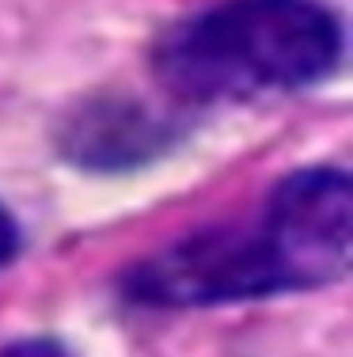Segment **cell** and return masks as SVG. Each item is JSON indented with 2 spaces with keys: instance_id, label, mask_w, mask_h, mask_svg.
I'll use <instances>...</instances> for the list:
<instances>
[{
  "instance_id": "obj_1",
  "label": "cell",
  "mask_w": 353,
  "mask_h": 357,
  "mask_svg": "<svg viewBox=\"0 0 353 357\" xmlns=\"http://www.w3.org/2000/svg\"><path fill=\"white\" fill-rule=\"evenodd\" d=\"M353 262V186L338 167H308L270 190L262 209L205 228L130 266L125 296L148 308H205L319 289Z\"/></svg>"
},
{
  "instance_id": "obj_2",
  "label": "cell",
  "mask_w": 353,
  "mask_h": 357,
  "mask_svg": "<svg viewBox=\"0 0 353 357\" xmlns=\"http://www.w3.org/2000/svg\"><path fill=\"white\" fill-rule=\"evenodd\" d=\"M338 54L342 27L315 0H224L167 31L152 73L175 103L209 107L315 84Z\"/></svg>"
},
{
  "instance_id": "obj_3",
  "label": "cell",
  "mask_w": 353,
  "mask_h": 357,
  "mask_svg": "<svg viewBox=\"0 0 353 357\" xmlns=\"http://www.w3.org/2000/svg\"><path fill=\"white\" fill-rule=\"evenodd\" d=\"M171 122L148 114L145 107L103 103L88 107L65 133L69 156L84 167H130L145 164L156 149L171 141Z\"/></svg>"
},
{
  "instance_id": "obj_4",
  "label": "cell",
  "mask_w": 353,
  "mask_h": 357,
  "mask_svg": "<svg viewBox=\"0 0 353 357\" xmlns=\"http://www.w3.org/2000/svg\"><path fill=\"white\" fill-rule=\"evenodd\" d=\"M0 357H72V354L61 342H54V338H23V342L4 346Z\"/></svg>"
},
{
  "instance_id": "obj_5",
  "label": "cell",
  "mask_w": 353,
  "mask_h": 357,
  "mask_svg": "<svg viewBox=\"0 0 353 357\" xmlns=\"http://www.w3.org/2000/svg\"><path fill=\"white\" fill-rule=\"evenodd\" d=\"M15 251H19V228H15L12 213L0 206V266H8L15 259Z\"/></svg>"
}]
</instances>
